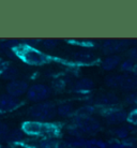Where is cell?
Returning a JSON list of instances; mask_svg holds the SVG:
<instances>
[{
  "mask_svg": "<svg viewBox=\"0 0 137 148\" xmlns=\"http://www.w3.org/2000/svg\"><path fill=\"white\" fill-rule=\"evenodd\" d=\"M93 81L90 78H80L74 84V91L76 92H86L93 88Z\"/></svg>",
  "mask_w": 137,
  "mask_h": 148,
  "instance_id": "cell-12",
  "label": "cell"
},
{
  "mask_svg": "<svg viewBox=\"0 0 137 148\" xmlns=\"http://www.w3.org/2000/svg\"><path fill=\"white\" fill-rule=\"evenodd\" d=\"M14 53L24 62L30 66H42L50 60L48 55L29 44H19L15 48Z\"/></svg>",
  "mask_w": 137,
  "mask_h": 148,
  "instance_id": "cell-1",
  "label": "cell"
},
{
  "mask_svg": "<svg viewBox=\"0 0 137 148\" xmlns=\"http://www.w3.org/2000/svg\"><path fill=\"white\" fill-rule=\"evenodd\" d=\"M43 47H45L46 49H52L57 46V41L52 40V39H46V40L43 41Z\"/></svg>",
  "mask_w": 137,
  "mask_h": 148,
  "instance_id": "cell-24",
  "label": "cell"
},
{
  "mask_svg": "<svg viewBox=\"0 0 137 148\" xmlns=\"http://www.w3.org/2000/svg\"><path fill=\"white\" fill-rule=\"evenodd\" d=\"M48 95H49L48 88L41 84L31 86L30 88H28V91H27V98L31 102H40V101L45 100Z\"/></svg>",
  "mask_w": 137,
  "mask_h": 148,
  "instance_id": "cell-5",
  "label": "cell"
},
{
  "mask_svg": "<svg viewBox=\"0 0 137 148\" xmlns=\"http://www.w3.org/2000/svg\"><path fill=\"white\" fill-rule=\"evenodd\" d=\"M2 77L5 79H10V81H15V78L18 76V70L16 67L13 66H7L2 70Z\"/></svg>",
  "mask_w": 137,
  "mask_h": 148,
  "instance_id": "cell-14",
  "label": "cell"
},
{
  "mask_svg": "<svg viewBox=\"0 0 137 148\" xmlns=\"http://www.w3.org/2000/svg\"><path fill=\"white\" fill-rule=\"evenodd\" d=\"M73 112H74V108L69 103L61 104L56 110V113L59 115V116H61V117H69V116H71V115L73 114Z\"/></svg>",
  "mask_w": 137,
  "mask_h": 148,
  "instance_id": "cell-15",
  "label": "cell"
},
{
  "mask_svg": "<svg viewBox=\"0 0 137 148\" xmlns=\"http://www.w3.org/2000/svg\"><path fill=\"white\" fill-rule=\"evenodd\" d=\"M28 112L35 121L41 122H48L56 116V108L50 102L34 104L33 106L29 108Z\"/></svg>",
  "mask_w": 137,
  "mask_h": 148,
  "instance_id": "cell-3",
  "label": "cell"
},
{
  "mask_svg": "<svg viewBox=\"0 0 137 148\" xmlns=\"http://www.w3.org/2000/svg\"><path fill=\"white\" fill-rule=\"evenodd\" d=\"M18 98L10 96V95H1L0 96V112L14 111L19 106Z\"/></svg>",
  "mask_w": 137,
  "mask_h": 148,
  "instance_id": "cell-8",
  "label": "cell"
},
{
  "mask_svg": "<svg viewBox=\"0 0 137 148\" xmlns=\"http://www.w3.org/2000/svg\"><path fill=\"white\" fill-rule=\"evenodd\" d=\"M134 67H135V64L132 60H125V61H123L121 63V69L123 71H133L134 70Z\"/></svg>",
  "mask_w": 137,
  "mask_h": 148,
  "instance_id": "cell-26",
  "label": "cell"
},
{
  "mask_svg": "<svg viewBox=\"0 0 137 148\" xmlns=\"http://www.w3.org/2000/svg\"><path fill=\"white\" fill-rule=\"evenodd\" d=\"M40 148H57V142L52 140V137H45L39 142Z\"/></svg>",
  "mask_w": 137,
  "mask_h": 148,
  "instance_id": "cell-18",
  "label": "cell"
},
{
  "mask_svg": "<svg viewBox=\"0 0 137 148\" xmlns=\"http://www.w3.org/2000/svg\"><path fill=\"white\" fill-rule=\"evenodd\" d=\"M129 57L132 61H137V47H134L129 51Z\"/></svg>",
  "mask_w": 137,
  "mask_h": 148,
  "instance_id": "cell-27",
  "label": "cell"
},
{
  "mask_svg": "<svg viewBox=\"0 0 137 148\" xmlns=\"http://www.w3.org/2000/svg\"><path fill=\"white\" fill-rule=\"evenodd\" d=\"M129 132H130V131H129L127 128H119V129H117L115 131V134L118 138H122V140H124V138H127V136H129Z\"/></svg>",
  "mask_w": 137,
  "mask_h": 148,
  "instance_id": "cell-22",
  "label": "cell"
},
{
  "mask_svg": "<svg viewBox=\"0 0 137 148\" xmlns=\"http://www.w3.org/2000/svg\"><path fill=\"white\" fill-rule=\"evenodd\" d=\"M126 120L129 122H131L132 125H137V108L133 110V111L130 112V113L127 114Z\"/></svg>",
  "mask_w": 137,
  "mask_h": 148,
  "instance_id": "cell-25",
  "label": "cell"
},
{
  "mask_svg": "<svg viewBox=\"0 0 137 148\" xmlns=\"http://www.w3.org/2000/svg\"><path fill=\"white\" fill-rule=\"evenodd\" d=\"M75 125L76 128L82 131V133H94L100 129V122L92 117H77Z\"/></svg>",
  "mask_w": 137,
  "mask_h": 148,
  "instance_id": "cell-4",
  "label": "cell"
},
{
  "mask_svg": "<svg viewBox=\"0 0 137 148\" xmlns=\"http://www.w3.org/2000/svg\"><path fill=\"white\" fill-rule=\"evenodd\" d=\"M120 63V57L115 55L108 56L107 58H105L102 62V68L106 71H111L115 68H117Z\"/></svg>",
  "mask_w": 137,
  "mask_h": 148,
  "instance_id": "cell-13",
  "label": "cell"
},
{
  "mask_svg": "<svg viewBox=\"0 0 137 148\" xmlns=\"http://www.w3.org/2000/svg\"><path fill=\"white\" fill-rule=\"evenodd\" d=\"M22 135H24V132H22V130H14L13 132H10L7 137H10L12 141H20L22 138Z\"/></svg>",
  "mask_w": 137,
  "mask_h": 148,
  "instance_id": "cell-21",
  "label": "cell"
},
{
  "mask_svg": "<svg viewBox=\"0 0 137 148\" xmlns=\"http://www.w3.org/2000/svg\"><path fill=\"white\" fill-rule=\"evenodd\" d=\"M94 113V108L92 105H84L80 108H78L76 112V116L79 118L84 117H91V115Z\"/></svg>",
  "mask_w": 137,
  "mask_h": 148,
  "instance_id": "cell-17",
  "label": "cell"
},
{
  "mask_svg": "<svg viewBox=\"0 0 137 148\" xmlns=\"http://www.w3.org/2000/svg\"><path fill=\"white\" fill-rule=\"evenodd\" d=\"M22 132L28 135H41L45 137H52L57 134L58 129L55 125L50 122H41L31 120V121L24 122L22 127Z\"/></svg>",
  "mask_w": 137,
  "mask_h": 148,
  "instance_id": "cell-2",
  "label": "cell"
},
{
  "mask_svg": "<svg viewBox=\"0 0 137 148\" xmlns=\"http://www.w3.org/2000/svg\"><path fill=\"white\" fill-rule=\"evenodd\" d=\"M118 87L125 90H131L137 87V76L135 75H130V74H124L120 75L119 74V82Z\"/></svg>",
  "mask_w": 137,
  "mask_h": 148,
  "instance_id": "cell-10",
  "label": "cell"
},
{
  "mask_svg": "<svg viewBox=\"0 0 137 148\" xmlns=\"http://www.w3.org/2000/svg\"><path fill=\"white\" fill-rule=\"evenodd\" d=\"M127 114L125 111L120 110V108H116V110H110L106 113V120L111 125H116V123H120L126 120Z\"/></svg>",
  "mask_w": 137,
  "mask_h": 148,
  "instance_id": "cell-9",
  "label": "cell"
},
{
  "mask_svg": "<svg viewBox=\"0 0 137 148\" xmlns=\"http://www.w3.org/2000/svg\"><path fill=\"white\" fill-rule=\"evenodd\" d=\"M118 102V97L114 93H102L100 96L96 97L95 104L99 106H104V108H110L115 105Z\"/></svg>",
  "mask_w": 137,
  "mask_h": 148,
  "instance_id": "cell-11",
  "label": "cell"
},
{
  "mask_svg": "<svg viewBox=\"0 0 137 148\" xmlns=\"http://www.w3.org/2000/svg\"><path fill=\"white\" fill-rule=\"evenodd\" d=\"M134 71L137 72V64H135V67H134Z\"/></svg>",
  "mask_w": 137,
  "mask_h": 148,
  "instance_id": "cell-28",
  "label": "cell"
},
{
  "mask_svg": "<svg viewBox=\"0 0 137 148\" xmlns=\"http://www.w3.org/2000/svg\"><path fill=\"white\" fill-rule=\"evenodd\" d=\"M9 133H10V130H9L7 125L3 122H0V141L7 137Z\"/></svg>",
  "mask_w": 137,
  "mask_h": 148,
  "instance_id": "cell-23",
  "label": "cell"
},
{
  "mask_svg": "<svg viewBox=\"0 0 137 148\" xmlns=\"http://www.w3.org/2000/svg\"><path fill=\"white\" fill-rule=\"evenodd\" d=\"M7 95L14 97V98H18L22 96L24 93H27L28 91V84L24 81H11L7 85Z\"/></svg>",
  "mask_w": 137,
  "mask_h": 148,
  "instance_id": "cell-6",
  "label": "cell"
},
{
  "mask_svg": "<svg viewBox=\"0 0 137 148\" xmlns=\"http://www.w3.org/2000/svg\"><path fill=\"white\" fill-rule=\"evenodd\" d=\"M74 59L77 61V62H82V63H89L93 60V55L91 53L88 52H77L74 55Z\"/></svg>",
  "mask_w": 137,
  "mask_h": 148,
  "instance_id": "cell-16",
  "label": "cell"
},
{
  "mask_svg": "<svg viewBox=\"0 0 137 148\" xmlns=\"http://www.w3.org/2000/svg\"><path fill=\"white\" fill-rule=\"evenodd\" d=\"M118 82L119 74H117V75H110V76L106 77V79H105L106 85L109 86V87H118Z\"/></svg>",
  "mask_w": 137,
  "mask_h": 148,
  "instance_id": "cell-20",
  "label": "cell"
},
{
  "mask_svg": "<svg viewBox=\"0 0 137 148\" xmlns=\"http://www.w3.org/2000/svg\"><path fill=\"white\" fill-rule=\"evenodd\" d=\"M20 44L17 40H9V41H5L3 44L1 45L2 48L4 49H7V51H11V52H14L15 48L17 47L18 45Z\"/></svg>",
  "mask_w": 137,
  "mask_h": 148,
  "instance_id": "cell-19",
  "label": "cell"
},
{
  "mask_svg": "<svg viewBox=\"0 0 137 148\" xmlns=\"http://www.w3.org/2000/svg\"><path fill=\"white\" fill-rule=\"evenodd\" d=\"M127 41H115V40H107L105 41L102 45V49L105 54L111 55L115 53L121 52L124 48L127 47Z\"/></svg>",
  "mask_w": 137,
  "mask_h": 148,
  "instance_id": "cell-7",
  "label": "cell"
}]
</instances>
